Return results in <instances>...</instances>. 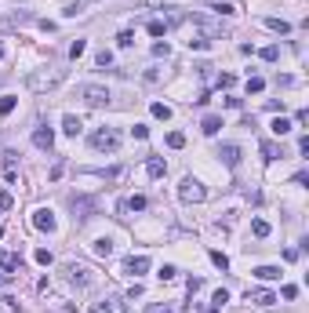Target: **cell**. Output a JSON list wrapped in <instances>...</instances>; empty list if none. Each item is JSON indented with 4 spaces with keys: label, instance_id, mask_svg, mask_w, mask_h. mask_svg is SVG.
Listing matches in <instances>:
<instances>
[{
    "label": "cell",
    "instance_id": "obj_1",
    "mask_svg": "<svg viewBox=\"0 0 309 313\" xmlns=\"http://www.w3.org/2000/svg\"><path fill=\"white\" fill-rule=\"evenodd\" d=\"M62 80H65V69L48 66V69H33L30 77H26V88H30L33 95H48V91H55Z\"/></svg>",
    "mask_w": 309,
    "mask_h": 313
},
{
    "label": "cell",
    "instance_id": "obj_2",
    "mask_svg": "<svg viewBox=\"0 0 309 313\" xmlns=\"http://www.w3.org/2000/svg\"><path fill=\"white\" fill-rule=\"evenodd\" d=\"M62 273L69 277V284H77L80 291L95 284V270H91V266H84V262H65V266H62Z\"/></svg>",
    "mask_w": 309,
    "mask_h": 313
},
{
    "label": "cell",
    "instance_id": "obj_3",
    "mask_svg": "<svg viewBox=\"0 0 309 313\" xmlns=\"http://www.w3.org/2000/svg\"><path fill=\"white\" fill-rule=\"evenodd\" d=\"M179 197L185 200V204H204V200H208V186H204L200 179H182V186H179Z\"/></svg>",
    "mask_w": 309,
    "mask_h": 313
},
{
    "label": "cell",
    "instance_id": "obj_4",
    "mask_svg": "<svg viewBox=\"0 0 309 313\" xmlns=\"http://www.w3.org/2000/svg\"><path fill=\"white\" fill-rule=\"evenodd\" d=\"M91 146H95V150H106V153H117L120 150V131L117 127H98V131L91 135Z\"/></svg>",
    "mask_w": 309,
    "mask_h": 313
},
{
    "label": "cell",
    "instance_id": "obj_5",
    "mask_svg": "<svg viewBox=\"0 0 309 313\" xmlns=\"http://www.w3.org/2000/svg\"><path fill=\"white\" fill-rule=\"evenodd\" d=\"M36 18L30 11H0V33L4 30H22V26H33Z\"/></svg>",
    "mask_w": 309,
    "mask_h": 313
},
{
    "label": "cell",
    "instance_id": "obj_6",
    "mask_svg": "<svg viewBox=\"0 0 309 313\" xmlns=\"http://www.w3.org/2000/svg\"><path fill=\"white\" fill-rule=\"evenodd\" d=\"M80 98L88 106H109V88H102V84H84L80 88Z\"/></svg>",
    "mask_w": 309,
    "mask_h": 313
},
{
    "label": "cell",
    "instance_id": "obj_7",
    "mask_svg": "<svg viewBox=\"0 0 309 313\" xmlns=\"http://www.w3.org/2000/svg\"><path fill=\"white\" fill-rule=\"evenodd\" d=\"M146 204H149V200L142 197V193H135V197H124V200H120V219H135L138 215V211H146Z\"/></svg>",
    "mask_w": 309,
    "mask_h": 313
},
{
    "label": "cell",
    "instance_id": "obj_8",
    "mask_svg": "<svg viewBox=\"0 0 309 313\" xmlns=\"http://www.w3.org/2000/svg\"><path fill=\"white\" fill-rule=\"evenodd\" d=\"M69 208H73V219H91V211H95V200L91 197H69Z\"/></svg>",
    "mask_w": 309,
    "mask_h": 313
},
{
    "label": "cell",
    "instance_id": "obj_9",
    "mask_svg": "<svg viewBox=\"0 0 309 313\" xmlns=\"http://www.w3.org/2000/svg\"><path fill=\"white\" fill-rule=\"evenodd\" d=\"M33 226L40 229V233H55V226H59V222H55V215H51L48 208H36L33 211Z\"/></svg>",
    "mask_w": 309,
    "mask_h": 313
},
{
    "label": "cell",
    "instance_id": "obj_10",
    "mask_svg": "<svg viewBox=\"0 0 309 313\" xmlns=\"http://www.w3.org/2000/svg\"><path fill=\"white\" fill-rule=\"evenodd\" d=\"M124 310H127L124 299H102V302L91 306V313H124Z\"/></svg>",
    "mask_w": 309,
    "mask_h": 313
},
{
    "label": "cell",
    "instance_id": "obj_11",
    "mask_svg": "<svg viewBox=\"0 0 309 313\" xmlns=\"http://www.w3.org/2000/svg\"><path fill=\"white\" fill-rule=\"evenodd\" d=\"M33 146L36 150H55V131L51 127H36L33 131Z\"/></svg>",
    "mask_w": 309,
    "mask_h": 313
},
{
    "label": "cell",
    "instance_id": "obj_12",
    "mask_svg": "<svg viewBox=\"0 0 309 313\" xmlns=\"http://www.w3.org/2000/svg\"><path fill=\"white\" fill-rule=\"evenodd\" d=\"M146 270H149V259H146V255H131V259L124 262V273H131V277H142Z\"/></svg>",
    "mask_w": 309,
    "mask_h": 313
},
{
    "label": "cell",
    "instance_id": "obj_13",
    "mask_svg": "<svg viewBox=\"0 0 309 313\" xmlns=\"http://www.w3.org/2000/svg\"><path fill=\"white\" fill-rule=\"evenodd\" d=\"M247 302H251V306H262V310H266V306H273V302H277V295H273V291H262V288H255V291L247 288Z\"/></svg>",
    "mask_w": 309,
    "mask_h": 313
},
{
    "label": "cell",
    "instance_id": "obj_14",
    "mask_svg": "<svg viewBox=\"0 0 309 313\" xmlns=\"http://www.w3.org/2000/svg\"><path fill=\"white\" fill-rule=\"evenodd\" d=\"M218 156L226 160V168H240V146H233V142H226L218 150Z\"/></svg>",
    "mask_w": 309,
    "mask_h": 313
},
{
    "label": "cell",
    "instance_id": "obj_15",
    "mask_svg": "<svg viewBox=\"0 0 309 313\" xmlns=\"http://www.w3.org/2000/svg\"><path fill=\"white\" fill-rule=\"evenodd\" d=\"M146 171H149V179H164V175H167V164H164V156H149Z\"/></svg>",
    "mask_w": 309,
    "mask_h": 313
},
{
    "label": "cell",
    "instance_id": "obj_16",
    "mask_svg": "<svg viewBox=\"0 0 309 313\" xmlns=\"http://www.w3.org/2000/svg\"><path fill=\"white\" fill-rule=\"evenodd\" d=\"M0 270H7V273L22 270V259H18L15 251H0Z\"/></svg>",
    "mask_w": 309,
    "mask_h": 313
},
{
    "label": "cell",
    "instance_id": "obj_17",
    "mask_svg": "<svg viewBox=\"0 0 309 313\" xmlns=\"http://www.w3.org/2000/svg\"><path fill=\"white\" fill-rule=\"evenodd\" d=\"M98 179H106V182H124V179H127V168H124V164L106 168V171H98Z\"/></svg>",
    "mask_w": 309,
    "mask_h": 313
},
{
    "label": "cell",
    "instance_id": "obj_18",
    "mask_svg": "<svg viewBox=\"0 0 309 313\" xmlns=\"http://www.w3.org/2000/svg\"><path fill=\"white\" fill-rule=\"evenodd\" d=\"M91 251L102 255V259H109V255H113V241H109V237H98V241H91Z\"/></svg>",
    "mask_w": 309,
    "mask_h": 313
},
{
    "label": "cell",
    "instance_id": "obj_19",
    "mask_svg": "<svg viewBox=\"0 0 309 313\" xmlns=\"http://www.w3.org/2000/svg\"><path fill=\"white\" fill-rule=\"evenodd\" d=\"M62 131H65V135H80V131H84V124H80V117H73V113H65V117H62Z\"/></svg>",
    "mask_w": 309,
    "mask_h": 313
},
{
    "label": "cell",
    "instance_id": "obj_20",
    "mask_svg": "<svg viewBox=\"0 0 309 313\" xmlns=\"http://www.w3.org/2000/svg\"><path fill=\"white\" fill-rule=\"evenodd\" d=\"M262 26H266V30H273V33H280V36L291 33V26H287L284 18H262Z\"/></svg>",
    "mask_w": 309,
    "mask_h": 313
},
{
    "label": "cell",
    "instance_id": "obj_21",
    "mask_svg": "<svg viewBox=\"0 0 309 313\" xmlns=\"http://www.w3.org/2000/svg\"><path fill=\"white\" fill-rule=\"evenodd\" d=\"M218 127H222V117H215V113H211V117H204L200 131H204V135H218Z\"/></svg>",
    "mask_w": 309,
    "mask_h": 313
},
{
    "label": "cell",
    "instance_id": "obj_22",
    "mask_svg": "<svg viewBox=\"0 0 309 313\" xmlns=\"http://www.w3.org/2000/svg\"><path fill=\"white\" fill-rule=\"evenodd\" d=\"M255 277L258 281H280V270H277V266H258Z\"/></svg>",
    "mask_w": 309,
    "mask_h": 313
},
{
    "label": "cell",
    "instance_id": "obj_23",
    "mask_svg": "<svg viewBox=\"0 0 309 313\" xmlns=\"http://www.w3.org/2000/svg\"><path fill=\"white\" fill-rule=\"evenodd\" d=\"M149 113H153L156 121H171V106H164V102H153V106H149Z\"/></svg>",
    "mask_w": 309,
    "mask_h": 313
},
{
    "label": "cell",
    "instance_id": "obj_24",
    "mask_svg": "<svg viewBox=\"0 0 309 313\" xmlns=\"http://www.w3.org/2000/svg\"><path fill=\"white\" fill-rule=\"evenodd\" d=\"M146 30H149V36H164L167 33V22H164V18H149Z\"/></svg>",
    "mask_w": 309,
    "mask_h": 313
},
{
    "label": "cell",
    "instance_id": "obj_25",
    "mask_svg": "<svg viewBox=\"0 0 309 313\" xmlns=\"http://www.w3.org/2000/svg\"><path fill=\"white\" fill-rule=\"evenodd\" d=\"M4 175H7V179H18V164H15V153H4Z\"/></svg>",
    "mask_w": 309,
    "mask_h": 313
},
{
    "label": "cell",
    "instance_id": "obj_26",
    "mask_svg": "<svg viewBox=\"0 0 309 313\" xmlns=\"http://www.w3.org/2000/svg\"><path fill=\"white\" fill-rule=\"evenodd\" d=\"M262 153H266V160H277V156H284V150H280L277 142H262Z\"/></svg>",
    "mask_w": 309,
    "mask_h": 313
},
{
    "label": "cell",
    "instance_id": "obj_27",
    "mask_svg": "<svg viewBox=\"0 0 309 313\" xmlns=\"http://www.w3.org/2000/svg\"><path fill=\"white\" fill-rule=\"evenodd\" d=\"M15 102H18L15 95H4V98H0V117H7V113H11V109H15Z\"/></svg>",
    "mask_w": 309,
    "mask_h": 313
},
{
    "label": "cell",
    "instance_id": "obj_28",
    "mask_svg": "<svg viewBox=\"0 0 309 313\" xmlns=\"http://www.w3.org/2000/svg\"><path fill=\"white\" fill-rule=\"evenodd\" d=\"M167 146H171V150H182V146H185V135L182 131H171V135H167Z\"/></svg>",
    "mask_w": 309,
    "mask_h": 313
},
{
    "label": "cell",
    "instance_id": "obj_29",
    "mask_svg": "<svg viewBox=\"0 0 309 313\" xmlns=\"http://www.w3.org/2000/svg\"><path fill=\"white\" fill-rule=\"evenodd\" d=\"M258 55H262L266 62H277V59H280V48H277V44H269V48H262Z\"/></svg>",
    "mask_w": 309,
    "mask_h": 313
},
{
    "label": "cell",
    "instance_id": "obj_30",
    "mask_svg": "<svg viewBox=\"0 0 309 313\" xmlns=\"http://www.w3.org/2000/svg\"><path fill=\"white\" fill-rule=\"evenodd\" d=\"M251 229H255V237H269V222H266V219H255Z\"/></svg>",
    "mask_w": 309,
    "mask_h": 313
},
{
    "label": "cell",
    "instance_id": "obj_31",
    "mask_svg": "<svg viewBox=\"0 0 309 313\" xmlns=\"http://www.w3.org/2000/svg\"><path fill=\"white\" fill-rule=\"evenodd\" d=\"M215 84H218V88H233V84H237V77H233V73H218Z\"/></svg>",
    "mask_w": 309,
    "mask_h": 313
},
{
    "label": "cell",
    "instance_id": "obj_32",
    "mask_svg": "<svg viewBox=\"0 0 309 313\" xmlns=\"http://www.w3.org/2000/svg\"><path fill=\"white\" fill-rule=\"evenodd\" d=\"M211 262H215V266H218V270H222V273H226V270H229V259H226V255H222V251H211Z\"/></svg>",
    "mask_w": 309,
    "mask_h": 313
},
{
    "label": "cell",
    "instance_id": "obj_33",
    "mask_svg": "<svg viewBox=\"0 0 309 313\" xmlns=\"http://www.w3.org/2000/svg\"><path fill=\"white\" fill-rule=\"evenodd\" d=\"M84 51H88V44H84V40H73L69 44V59H80Z\"/></svg>",
    "mask_w": 309,
    "mask_h": 313
},
{
    "label": "cell",
    "instance_id": "obj_34",
    "mask_svg": "<svg viewBox=\"0 0 309 313\" xmlns=\"http://www.w3.org/2000/svg\"><path fill=\"white\" fill-rule=\"evenodd\" d=\"M273 131H277V135H287V131H291V121H284V117H277V121H273Z\"/></svg>",
    "mask_w": 309,
    "mask_h": 313
},
{
    "label": "cell",
    "instance_id": "obj_35",
    "mask_svg": "<svg viewBox=\"0 0 309 313\" xmlns=\"http://www.w3.org/2000/svg\"><path fill=\"white\" fill-rule=\"evenodd\" d=\"M146 313H175V310H171V302H164V306H160V302H149Z\"/></svg>",
    "mask_w": 309,
    "mask_h": 313
},
{
    "label": "cell",
    "instance_id": "obj_36",
    "mask_svg": "<svg viewBox=\"0 0 309 313\" xmlns=\"http://www.w3.org/2000/svg\"><path fill=\"white\" fill-rule=\"evenodd\" d=\"M95 62H98L102 69H106V66H113V51H98V55H95Z\"/></svg>",
    "mask_w": 309,
    "mask_h": 313
},
{
    "label": "cell",
    "instance_id": "obj_37",
    "mask_svg": "<svg viewBox=\"0 0 309 313\" xmlns=\"http://www.w3.org/2000/svg\"><path fill=\"white\" fill-rule=\"evenodd\" d=\"M211 302H215V306H211V310H215V313H218V310H222V306H226V302H229V295H226V291H215V299H211Z\"/></svg>",
    "mask_w": 309,
    "mask_h": 313
},
{
    "label": "cell",
    "instance_id": "obj_38",
    "mask_svg": "<svg viewBox=\"0 0 309 313\" xmlns=\"http://www.w3.org/2000/svg\"><path fill=\"white\" fill-rule=\"evenodd\" d=\"M262 88H266V80H262V77H247V91H255V95H258Z\"/></svg>",
    "mask_w": 309,
    "mask_h": 313
},
{
    "label": "cell",
    "instance_id": "obj_39",
    "mask_svg": "<svg viewBox=\"0 0 309 313\" xmlns=\"http://www.w3.org/2000/svg\"><path fill=\"white\" fill-rule=\"evenodd\" d=\"M11 204H15V197H11V193H7V189H0V211H7Z\"/></svg>",
    "mask_w": 309,
    "mask_h": 313
},
{
    "label": "cell",
    "instance_id": "obj_40",
    "mask_svg": "<svg viewBox=\"0 0 309 313\" xmlns=\"http://www.w3.org/2000/svg\"><path fill=\"white\" fill-rule=\"evenodd\" d=\"M36 262H40V266H51V251H48V248H36Z\"/></svg>",
    "mask_w": 309,
    "mask_h": 313
},
{
    "label": "cell",
    "instance_id": "obj_41",
    "mask_svg": "<svg viewBox=\"0 0 309 313\" xmlns=\"http://www.w3.org/2000/svg\"><path fill=\"white\" fill-rule=\"evenodd\" d=\"M84 7H88V4H80V0H73V4H65V15H69V18H73V15H80V11H84Z\"/></svg>",
    "mask_w": 309,
    "mask_h": 313
},
{
    "label": "cell",
    "instance_id": "obj_42",
    "mask_svg": "<svg viewBox=\"0 0 309 313\" xmlns=\"http://www.w3.org/2000/svg\"><path fill=\"white\" fill-rule=\"evenodd\" d=\"M117 44H120V48H131V44H135V33H127V30H124V33L117 36Z\"/></svg>",
    "mask_w": 309,
    "mask_h": 313
},
{
    "label": "cell",
    "instance_id": "obj_43",
    "mask_svg": "<svg viewBox=\"0 0 309 313\" xmlns=\"http://www.w3.org/2000/svg\"><path fill=\"white\" fill-rule=\"evenodd\" d=\"M175 273H179V270H175V266H164V270L156 273V277H160V281H175Z\"/></svg>",
    "mask_w": 309,
    "mask_h": 313
},
{
    "label": "cell",
    "instance_id": "obj_44",
    "mask_svg": "<svg viewBox=\"0 0 309 313\" xmlns=\"http://www.w3.org/2000/svg\"><path fill=\"white\" fill-rule=\"evenodd\" d=\"M131 131H135V139H146V135H149V127H146V124H135Z\"/></svg>",
    "mask_w": 309,
    "mask_h": 313
},
{
    "label": "cell",
    "instance_id": "obj_45",
    "mask_svg": "<svg viewBox=\"0 0 309 313\" xmlns=\"http://www.w3.org/2000/svg\"><path fill=\"white\" fill-rule=\"evenodd\" d=\"M280 295H284V299H295V295H298V288H295V284H284V291H280Z\"/></svg>",
    "mask_w": 309,
    "mask_h": 313
},
{
    "label": "cell",
    "instance_id": "obj_46",
    "mask_svg": "<svg viewBox=\"0 0 309 313\" xmlns=\"http://www.w3.org/2000/svg\"><path fill=\"white\" fill-rule=\"evenodd\" d=\"M204 288V281L200 277H189V295H193V291H200Z\"/></svg>",
    "mask_w": 309,
    "mask_h": 313
},
{
    "label": "cell",
    "instance_id": "obj_47",
    "mask_svg": "<svg viewBox=\"0 0 309 313\" xmlns=\"http://www.w3.org/2000/svg\"><path fill=\"white\" fill-rule=\"evenodd\" d=\"M146 4H149V7H164L167 0H146Z\"/></svg>",
    "mask_w": 309,
    "mask_h": 313
},
{
    "label": "cell",
    "instance_id": "obj_48",
    "mask_svg": "<svg viewBox=\"0 0 309 313\" xmlns=\"http://www.w3.org/2000/svg\"><path fill=\"white\" fill-rule=\"evenodd\" d=\"M80 4H95V0H80Z\"/></svg>",
    "mask_w": 309,
    "mask_h": 313
},
{
    "label": "cell",
    "instance_id": "obj_49",
    "mask_svg": "<svg viewBox=\"0 0 309 313\" xmlns=\"http://www.w3.org/2000/svg\"><path fill=\"white\" fill-rule=\"evenodd\" d=\"M0 59H4V48H0Z\"/></svg>",
    "mask_w": 309,
    "mask_h": 313
}]
</instances>
